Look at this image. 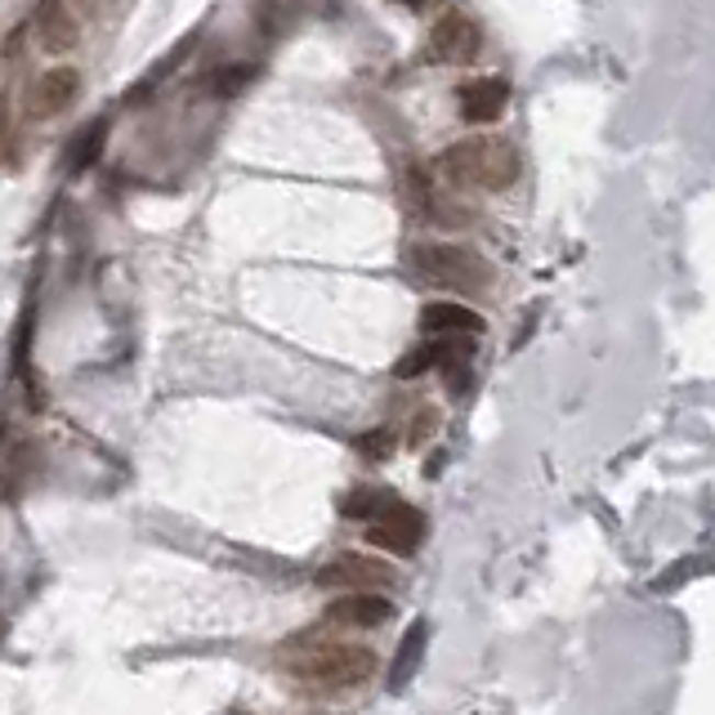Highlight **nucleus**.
Listing matches in <instances>:
<instances>
[{
  "label": "nucleus",
  "instance_id": "obj_5",
  "mask_svg": "<svg viewBox=\"0 0 715 715\" xmlns=\"http://www.w3.org/2000/svg\"><path fill=\"white\" fill-rule=\"evenodd\" d=\"M483 49V32L474 19L466 14H447L434 32H429V45H425V58L429 63H451V68H461V63L479 58Z\"/></svg>",
  "mask_w": 715,
  "mask_h": 715
},
{
  "label": "nucleus",
  "instance_id": "obj_11",
  "mask_svg": "<svg viewBox=\"0 0 715 715\" xmlns=\"http://www.w3.org/2000/svg\"><path fill=\"white\" fill-rule=\"evenodd\" d=\"M425 644H429V622H412L407 635L399 639L394 667H389V689H394V693H403V689L416 680V671H421V662H425Z\"/></svg>",
  "mask_w": 715,
  "mask_h": 715
},
{
  "label": "nucleus",
  "instance_id": "obj_2",
  "mask_svg": "<svg viewBox=\"0 0 715 715\" xmlns=\"http://www.w3.org/2000/svg\"><path fill=\"white\" fill-rule=\"evenodd\" d=\"M282 667L313 689H354L376 671V653L358 644H313L300 653H287Z\"/></svg>",
  "mask_w": 715,
  "mask_h": 715
},
{
  "label": "nucleus",
  "instance_id": "obj_18",
  "mask_svg": "<svg viewBox=\"0 0 715 715\" xmlns=\"http://www.w3.org/2000/svg\"><path fill=\"white\" fill-rule=\"evenodd\" d=\"M399 5H407V10H421V5H425V0H399Z\"/></svg>",
  "mask_w": 715,
  "mask_h": 715
},
{
  "label": "nucleus",
  "instance_id": "obj_15",
  "mask_svg": "<svg viewBox=\"0 0 715 715\" xmlns=\"http://www.w3.org/2000/svg\"><path fill=\"white\" fill-rule=\"evenodd\" d=\"M389 496H394V492H380V488H358V492H349V496L340 501V514H345V518H362V524H367V518H376V510H380Z\"/></svg>",
  "mask_w": 715,
  "mask_h": 715
},
{
  "label": "nucleus",
  "instance_id": "obj_3",
  "mask_svg": "<svg viewBox=\"0 0 715 715\" xmlns=\"http://www.w3.org/2000/svg\"><path fill=\"white\" fill-rule=\"evenodd\" d=\"M412 259L425 282L447 287V291H483L492 282V265L466 246H416Z\"/></svg>",
  "mask_w": 715,
  "mask_h": 715
},
{
  "label": "nucleus",
  "instance_id": "obj_8",
  "mask_svg": "<svg viewBox=\"0 0 715 715\" xmlns=\"http://www.w3.org/2000/svg\"><path fill=\"white\" fill-rule=\"evenodd\" d=\"M421 327L438 332V336H483L488 322L483 313H474L470 304H451V300H434L421 309Z\"/></svg>",
  "mask_w": 715,
  "mask_h": 715
},
{
  "label": "nucleus",
  "instance_id": "obj_13",
  "mask_svg": "<svg viewBox=\"0 0 715 715\" xmlns=\"http://www.w3.org/2000/svg\"><path fill=\"white\" fill-rule=\"evenodd\" d=\"M103 144H108V116L90 121L81 135L68 139V157H63V170H68V175H86V170L103 157Z\"/></svg>",
  "mask_w": 715,
  "mask_h": 715
},
{
  "label": "nucleus",
  "instance_id": "obj_4",
  "mask_svg": "<svg viewBox=\"0 0 715 715\" xmlns=\"http://www.w3.org/2000/svg\"><path fill=\"white\" fill-rule=\"evenodd\" d=\"M367 537L380 546V550H394V555H416L421 541H425V514L399 496H389L376 518H367Z\"/></svg>",
  "mask_w": 715,
  "mask_h": 715
},
{
  "label": "nucleus",
  "instance_id": "obj_14",
  "mask_svg": "<svg viewBox=\"0 0 715 715\" xmlns=\"http://www.w3.org/2000/svg\"><path fill=\"white\" fill-rule=\"evenodd\" d=\"M250 81H255V68H250V63H228V68H220V72L206 81V90H211L215 99H237Z\"/></svg>",
  "mask_w": 715,
  "mask_h": 715
},
{
  "label": "nucleus",
  "instance_id": "obj_17",
  "mask_svg": "<svg viewBox=\"0 0 715 715\" xmlns=\"http://www.w3.org/2000/svg\"><path fill=\"white\" fill-rule=\"evenodd\" d=\"M429 367H434V345H421V349L403 354V362L394 367V376H399V380H416V376H425Z\"/></svg>",
  "mask_w": 715,
  "mask_h": 715
},
{
  "label": "nucleus",
  "instance_id": "obj_16",
  "mask_svg": "<svg viewBox=\"0 0 715 715\" xmlns=\"http://www.w3.org/2000/svg\"><path fill=\"white\" fill-rule=\"evenodd\" d=\"M354 447L362 451L367 461H389V457H394V447H399V434H394V429H371V434H362Z\"/></svg>",
  "mask_w": 715,
  "mask_h": 715
},
{
  "label": "nucleus",
  "instance_id": "obj_1",
  "mask_svg": "<svg viewBox=\"0 0 715 715\" xmlns=\"http://www.w3.org/2000/svg\"><path fill=\"white\" fill-rule=\"evenodd\" d=\"M443 175L461 188H483V192H501L514 183L518 175V153L510 139L496 135H479V139H457L443 153Z\"/></svg>",
  "mask_w": 715,
  "mask_h": 715
},
{
  "label": "nucleus",
  "instance_id": "obj_10",
  "mask_svg": "<svg viewBox=\"0 0 715 715\" xmlns=\"http://www.w3.org/2000/svg\"><path fill=\"white\" fill-rule=\"evenodd\" d=\"M510 103V81L501 77H483V81H470L461 86V116L466 121H496Z\"/></svg>",
  "mask_w": 715,
  "mask_h": 715
},
{
  "label": "nucleus",
  "instance_id": "obj_7",
  "mask_svg": "<svg viewBox=\"0 0 715 715\" xmlns=\"http://www.w3.org/2000/svg\"><path fill=\"white\" fill-rule=\"evenodd\" d=\"M32 32L45 54H68L81 41V27H77V14L68 10V0H41L32 14Z\"/></svg>",
  "mask_w": 715,
  "mask_h": 715
},
{
  "label": "nucleus",
  "instance_id": "obj_6",
  "mask_svg": "<svg viewBox=\"0 0 715 715\" xmlns=\"http://www.w3.org/2000/svg\"><path fill=\"white\" fill-rule=\"evenodd\" d=\"M399 581L394 568L384 559H371V555H336L317 568V586H349V591H376V586H389Z\"/></svg>",
  "mask_w": 715,
  "mask_h": 715
},
{
  "label": "nucleus",
  "instance_id": "obj_9",
  "mask_svg": "<svg viewBox=\"0 0 715 715\" xmlns=\"http://www.w3.org/2000/svg\"><path fill=\"white\" fill-rule=\"evenodd\" d=\"M389 613H394V604H389L384 595H371V591H354V595H345V600H336V604L327 608V617H332L336 626H362V630L384 626Z\"/></svg>",
  "mask_w": 715,
  "mask_h": 715
},
{
  "label": "nucleus",
  "instance_id": "obj_12",
  "mask_svg": "<svg viewBox=\"0 0 715 715\" xmlns=\"http://www.w3.org/2000/svg\"><path fill=\"white\" fill-rule=\"evenodd\" d=\"M81 94V72L77 68H54L41 77L36 86V112L41 116H58V112H68Z\"/></svg>",
  "mask_w": 715,
  "mask_h": 715
}]
</instances>
